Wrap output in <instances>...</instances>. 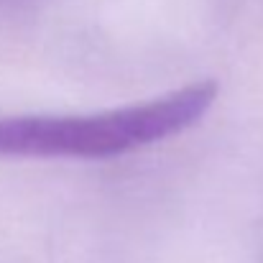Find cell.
I'll return each mask as SVG.
<instances>
[{"instance_id": "cell-1", "label": "cell", "mask_w": 263, "mask_h": 263, "mask_svg": "<svg viewBox=\"0 0 263 263\" xmlns=\"http://www.w3.org/2000/svg\"><path fill=\"white\" fill-rule=\"evenodd\" d=\"M217 97V82L194 85L148 102L89 115L0 118V156L21 159H112L166 141L202 120Z\"/></svg>"}]
</instances>
